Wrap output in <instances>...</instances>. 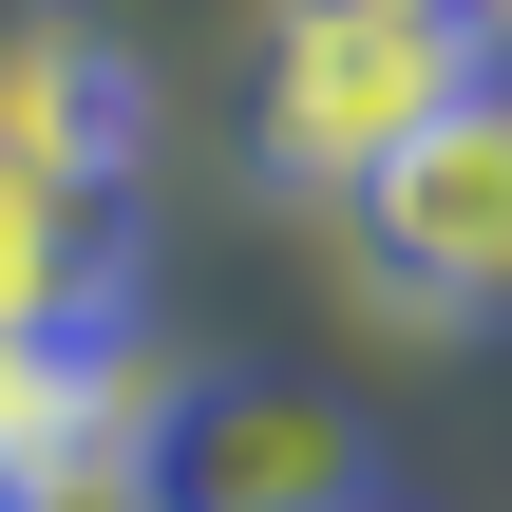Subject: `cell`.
Listing matches in <instances>:
<instances>
[{"instance_id":"cell-3","label":"cell","mask_w":512,"mask_h":512,"mask_svg":"<svg viewBox=\"0 0 512 512\" xmlns=\"http://www.w3.org/2000/svg\"><path fill=\"white\" fill-rule=\"evenodd\" d=\"M114 512H380V456L304 380H152Z\"/></svg>"},{"instance_id":"cell-1","label":"cell","mask_w":512,"mask_h":512,"mask_svg":"<svg viewBox=\"0 0 512 512\" xmlns=\"http://www.w3.org/2000/svg\"><path fill=\"white\" fill-rule=\"evenodd\" d=\"M494 57L437 19V0H266V57H247V152H266V190H304V209H342L418 114H456Z\"/></svg>"},{"instance_id":"cell-4","label":"cell","mask_w":512,"mask_h":512,"mask_svg":"<svg viewBox=\"0 0 512 512\" xmlns=\"http://www.w3.org/2000/svg\"><path fill=\"white\" fill-rule=\"evenodd\" d=\"M0 342H95V209L57 152H0Z\"/></svg>"},{"instance_id":"cell-5","label":"cell","mask_w":512,"mask_h":512,"mask_svg":"<svg viewBox=\"0 0 512 512\" xmlns=\"http://www.w3.org/2000/svg\"><path fill=\"white\" fill-rule=\"evenodd\" d=\"M437 19H456V38H475V57L512 76V0H437Z\"/></svg>"},{"instance_id":"cell-2","label":"cell","mask_w":512,"mask_h":512,"mask_svg":"<svg viewBox=\"0 0 512 512\" xmlns=\"http://www.w3.org/2000/svg\"><path fill=\"white\" fill-rule=\"evenodd\" d=\"M342 266L380 323L418 342H494L512 323V76H475L456 114H418L361 190H342Z\"/></svg>"}]
</instances>
